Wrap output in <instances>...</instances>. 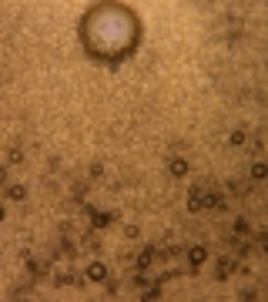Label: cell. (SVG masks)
<instances>
[{
    "mask_svg": "<svg viewBox=\"0 0 268 302\" xmlns=\"http://www.w3.org/2000/svg\"><path fill=\"white\" fill-rule=\"evenodd\" d=\"M232 191L234 195H248V181H232Z\"/></svg>",
    "mask_w": 268,
    "mask_h": 302,
    "instance_id": "cell-13",
    "label": "cell"
},
{
    "mask_svg": "<svg viewBox=\"0 0 268 302\" xmlns=\"http://www.w3.org/2000/svg\"><path fill=\"white\" fill-rule=\"evenodd\" d=\"M204 208H218V212L228 208V205H224V195L222 191H204Z\"/></svg>",
    "mask_w": 268,
    "mask_h": 302,
    "instance_id": "cell-2",
    "label": "cell"
},
{
    "mask_svg": "<svg viewBox=\"0 0 268 302\" xmlns=\"http://www.w3.org/2000/svg\"><path fill=\"white\" fill-rule=\"evenodd\" d=\"M204 208V191L201 188H191V195H188V212H201Z\"/></svg>",
    "mask_w": 268,
    "mask_h": 302,
    "instance_id": "cell-4",
    "label": "cell"
},
{
    "mask_svg": "<svg viewBox=\"0 0 268 302\" xmlns=\"http://www.w3.org/2000/svg\"><path fill=\"white\" fill-rule=\"evenodd\" d=\"M245 141H248V134H245V131H232V145H234V148H242Z\"/></svg>",
    "mask_w": 268,
    "mask_h": 302,
    "instance_id": "cell-12",
    "label": "cell"
},
{
    "mask_svg": "<svg viewBox=\"0 0 268 302\" xmlns=\"http://www.w3.org/2000/svg\"><path fill=\"white\" fill-rule=\"evenodd\" d=\"M88 279L90 282H104L108 279V265H104V262H90L88 265Z\"/></svg>",
    "mask_w": 268,
    "mask_h": 302,
    "instance_id": "cell-1",
    "label": "cell"
},
{
    "mask_svg": "<svg viewBox=\"0 0 268 302\" xmlns=\"http://www.w3.org/2000/svg\"><path fill=\"white\" fill-rule=\"evenodd\" d=\"M265 175H268V168L262 165V161H255V165H252V178H255V181H262Z\"/></svg>",
    "mask_w": 268,
    "mask_h": 302,
    "instance_id": "cell-10",
    "label": "cell"
},
{
    "mask_svg": "<svg viewBox=\"0 0 268 302\" xmlns=\"http://www.w3.org/2000/svg\"><path fill=\"white\" fill-rule=\"evenodd\" d=\"M151 262H154V248H144L141 255L134 258V268H138V272H144V268L151 265Z\"/></svg>",
    "mask_w": 268,
    "mask_h": 302,
    "instance_id": "cell-5",
    "label": "cell"
},
{
    "mask_svg": "<svg viewBox=\"0 0 268 302\" xmlns=\"http://www.w3.org/2000/svg\"><path fill=\"white\" fill-rule=\"evenodd\" d=\"M248 232H252V225L245 218H234V235H248Z\"/></svg>",
    "mask_w": 268,
    "mask_h": 302,
    "instance_id": "cell-11",
    "label": "cell"
},
{
    "mask_svg": "<svg viewBox=\"0 0 268 302\" xmlns=\"http://www.w3.org/2000/svg\"><path fill=\"white\" fill-rule=\"evenodd\" d=\"M4 181H7V168H0V185H4Z\"/></svg>",
    "mask_w": 268,
    "mask_h": 302,
    "instance_id": "cell-17",
    "label": "cell"
},
{
    "mask_svg": "<svg viewBox=\"0 0 268 302\" xmlns=\"http://www.w3.org/2000/svg\"><path fill=\"white\" fill-rule=\"evenodd\" d=\"M10 161H14V165H20V161H24V151H20V148H10Z\"/></svg>",
    "mask_w": 268,
    "mask_h": 302,
    "instance_id": "cell-14",
    "label": "cell"
},
{
    "mask_svg": "<svg viewBox=\"0 0 268 302\" xmlns=\"http://www.w3.org/2000/svg\"><path fill=\"white\" fill-rule=\"evenodd\" d=\"M238 299H255V289H238Z\"/></svg>",
    "mask_w": 268,
    "mask_h": 302,
    "instance_id": "cell-16",
    "label": "cell"
},
{
    "mask_svg": "<svg viewBox=\"0 0 268 302\" xmlns=\"http://www.w3.org/2000/svg\"><path fill=\"white\" fill-rule=\"evenodd\" d=\"M124 235H128V238H138V235H141V228H138V225H128V228H124Z\"/></svg>",
    "mask_w": 268,
    "mask_h": 302,
    "instance_id": "cell-15",
    "label": "cell"
},
{
    "mask_svg": "<svg viewBox=\"0 0 268 302\" xmlns=\"http://www.w3.org/2000/svg\"><path fill=\"white\" fill-rule=\"evenodd\" d=\"M0 222H4V205H0Z\"/></svg>",
    "mask_w": 268,
    "mask_h": 302,
    "instance_id": "cell-18",
    "label": "cell"
},
{
    "mask_svg": "<svg viewBox=\"0 0 268 302\" xmlns=\"http://www.w3.org/2000/svg\"><path fill=\"white\" fill-rule=\"evenodd\" d=\"M7 198L10 201H24L27 198V188H24V185H10V188H7Z\"/></svg>",
    "mask_w": 268,
    "mask_h": 302,
    "instance_id": "cell-8",
    "label": "cell"
},
{
    "mask_svg": "<svg viewBox=\"0 0 268 302\" xmlns=\"http://www.w3.org/2000/svg\"><path fill=\"white\" fill-rule=\"evenodd\" d=\"M232 272H234V258H218V268H214V275H218V279H228Z\"/></svg>",
    "mask_w": 268,
    "mask_h": 302,
    "instance_id": "cell-6",
    "label": "cell"
},
{
    "mask_svg": "<svg viewBox=\"0 0 268 302\" xmlns=\"http://www.w3.org/2000/svg\"><path fill=\"white\" fill-rule=\"evenodd\" d=\"M111 225V212H94V228H108Z\"/></svg>",
    "mask_w": 268,
    "mask_h": 302,
    "instance_id": "cell-9",
    "label": "cell"
},
{
    "mask_svg": "<svg viewBox=\"0 0 268 302\" xmlns=\"http://www.w3.org/2000/svg\"><path fill=\"white\" fill-rule=\"evenodd\" d=\"M204 258H208V252H204L201 245H191V248H188V262H191V268H201V265H204Z\"/></svg>",
    "mask_w": 268,
    "mask_h": 302,
    "instance_id": "cell-3",
    "label": "cell"
},
{
    "mask_svg": "<svg viewBox=\"0 0 268 302\" xmlns=\"http://www.w3.org/2000/svg\"><path fill=\"white\" fill-rule=\"evenodd\" d=\"M168 168H171V175H174V178H184V175H188V161H184V158H174Z\"/></svg>",
    "mask_w": 268,
    "mask_h": 302,
    "instance_id": "cell-7",
    "label": "cell"
}]
</instances>
